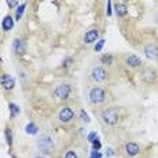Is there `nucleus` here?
Here are the masks:
<instances>
[{"mask_svg":"<svg viewBox=\"0 0 158 158\" xmlns=\"http://www.w3.org/2000/svg\"><path fill=\"white\" fill-rule=\"evenodd\" d=\"M8 107H10V112H11V118H15L20 114V108L16 106L15 103H10Z\"/></svg>","mask_w":158,"mask_h":158,"instance_id":"obj_18","label":"nucleus"},{"mask_svg":"<svg viewBox=\"0 0 158 158\" xmlns=\"http://www.w3.org/2000/svg\"><path fill=\"white\" fill-rule=\"evenodd\" d=\"M126 153H127L128 157H134L139 153V146L134 142H128L127 145H126Z\"/></svg>","mask_w":158,"mask_h":158,"instance_id":"obj_11","label":"nucleus"},{"mask_svg":"<svg viewBox=\"0 0 158 158\" xmlns=\"http://www.w3.org/2000/svg\"><path fill=\"white\" fill-rule=\"evenodd\" d=\"M2 85L4 89L10 91V89H12L15 87V80H14V77H11L10 74H3L2 76Z\"/></svg>","mask_w":158,"mask_h":158,"instance_id":"obj_9","label":"nucleus"},{"mask_svg":"<svg viewBox=\"0 0 158 158\" xmlns=\"http://www.w3.org/2000/svg\"><path fill=\"white\" fill-rule=\"evenodd\" d=\"M24 130H26V132L28 135H35V134H38V132H39L38 126L35 123H33V122H31V123H27V126H26V128H24Z\"/></svg>","mask_w":158,"mask_h":158,"instance_id":"obj_15","label":"nucleus"},{"mask_svg":"<svg viewBox=\"0 0 158 158\" xmlns=\"http://www.w3.org/2000/svg\"><path fill=\"white\" fill-rule=\"evenodd\" d=\"M91 78L95 82H104L108 78V73L106 72V69L102 66H96L93 68L92 72H91Z\"/></svg>","mask_w":158,"mask_h":158,"instance_id":"obj_4","label":"nucleus"},{"mask_svg":"<svg viewBox=\"0 0 158 158\" xmlns=\"http://www.w3.org/2000/svg\"><path fill=\"white\" fill-rule=\"evenodd\" d=\"M80 116H81V120H82V122H85V123H89V122H91V118H89V115L85 112L84 110H81V111H80Z\"/></svg>","mask_w":158,"mask_h":158,"instance_id":"obj_20","label":"nucleus"},{"mask_svg":"<svg viewBox=\"0 0 158 158\" xmlns=\"http://www.w3.org/2000/svg\"><path fill=\"white\" fill-rule=\"evenodd\" d=\"M6 136H7V143H8L10 146H12V131L10 130V128L6 130Z\"/></svg>","mask_w":158,"mask_h":158,"instance_id":"obj_21","label":"nucleus"},{"mask_svg":"<svg viewBox=\"0 0 158 158\" xmlns=\"http://www.w3.org/2000/svg\"><path fill=\"white\" fill-rule=\"evenodd\" d=\"M65 158H78V156L74 152H72V150H69L66 154H65Z\"/></svg>","mask_w":158,"mask_h":158,"instance_id":"obj_25","label":"nucleus"},{"mask_svg":"<svg viewBox=\"0 0 158 158\" xmlns=\"http://www.w3.org/2000/svg\"><path fill=\"white\" fill-rule=\"evenodd\" d=\"M102 120L108 126H115L119 122V111L116 108H108L102 112Z\"/></svg>","mask_w":158,"mask_h":158,"instance_id":"obj_2","label":"nucleus"},{"mask_svg":"<svg viewBox=\"0 0 158 158\" xmlns=\"http://www.w3.org/2000/svg\"><path fill=\"white\" fill-rule=\"evenodd\" d=\"M145 54L146 57H149V58H157L158 57V49L156 48L154 45H147L145 48Z\"/></svg>","mask_w":158,"mask_h":158,"instance_id":"obj_14","label":"nucleus"},{"mask_svg":"<svg viewBox=\"0 0 158 158\" xmlns=\"http://www.w3.org/2000/svg\"><path fill=\"white\" fill-rule=\"evenodd\" d=\"M115 12H116V15L119 18H123L128 14V8L124 3H116L115 4Z\"/></svg>","mask_w":158,"mask_h":158,"instance_id":"obj_12","label":"nucleus"},{"mask_svg":"<svg viewBox=\"0 0 158 158\" xmlns=\"http://www.w3.org/2000/svg\"><path fill=\"white\" fill-rule=\"evenodd\" d=\"M73 118H74V112L72 108H69V107H64L58 114V119L62 122V123H69Z\"/></svg>","mask_w":158,"mask_h":158,"instance_id":"obj_6","label":"nucleus"},{"mask_svg":"<svg viewBox=\"0 0 158 158\" xmlns=\"http://www.w3.org/2000/svg\"><path fill=\"white\" fill-rule=\"evenodd\" d=\"M114 156V150L111 149V147H108V149H107V157H112Z\"/></svg>","mask_w":158,"mask_h":158,"instance_id":"obj_29","label":"nucleus"},{"mask_svg":"<svg viewBox=\"0 0 158 158\" xmlns=\"http://www.w3.org/2000/svg\"><path fill=\"white\" fill-rule=\"evenodd\" d=\"M37 158H45V157H37Z\"/></svg>","mask_w":158,"mask_h":158,"instance_id":"obj_31","label":"nucleus"},{"mask_svg":"<svg viewBox=\"0 0 158 158\" xmlns=\"http://www.w3.org/2000/svg\"><path fill=\"white\" fill-rule=\"evenodd\" d=\"M14 23H15V20L8 15V16H6L4 19L2 20V28L4 31H10V30H12L14 28Z\"/></svg>","mask_w":158,"mask_h":158,"instance_id":"obj_13","label":"nucleus"},{"mask_svg":"<svg viewBox=\"0 0 158 158\" xmlns=\"http://www.w3.org/2000/svg\"><path fill=\"white\" fill-rule=\"evenodd\" d=\"M104 44H106V41H104V39H100V41H98V44L95 45V52H100V50L103 49Z\"/></svg>","mask_w":158,"mask_h":158,"instance_id":"obj_23","label":"nucleus"},{"mask_svg":"<svg viewBox=\"0 0 158 158\" xmlns=\"http://www.w3.org/2000/svg\"><path fill=\"white\" fill-rule=\"evenodd\" d=\"M88 98H89V102L92 104H102V103L106 102L107 93L103 88L93 87V88H91V91L88 93Z\"/></svg>","mask_w":158,"mask_h":158,"instance_id":"obj_1","label":"nucleus"},{"mask_svg":"<svg viewBox=\"0 0 158 158\" xmlns=\"http://www.w3.org/2000/svg\"><path fill=\"white\" fill-rule=\"evenodd\" d=\"M70 92H72V87H70L69 84H61V85H58V87L56 88L54 96H56L57 99L66 100L68 98H69Z\"/></svg>","mask_w":158,"mask_h":158,"instance_id":"obj_5","label":"nucleus"},{"mask_svg":"<svg viewBox=\"0 0 158 158\" xmlns=\"http://www.w3.org/2000/svg\"><path fill=\"white\" fill-rule=\"evenodd\" d=\"M99 38V30L98 28H91L89 31H87L84 35V42L85 44H93L96 42V39Z\"/></svg>","mask_w":158,"mask_h":158,"instance_id":"obj_8","label":"nucleus"},{"mask_svg":"<svg viewBox=\"0 0 158 158\" xmlns=\"http://www.w3.org/2000/svg\"><path fill=\"white\" fill-rule=\"evenodd\" d=\"M12 50H14V53H15V54L23 56V54H26L27 46H26V44H24L22 39H15V41H14V44H12Z\"/></svg>","mask_w":158,"mask_h":158,"instance_id":"obj_7","label":"nucleus"},{"mask_svg":"<svg viewBox=\"0 0 158 158\" xmlns=\"http://www.w3.org/2000/svg\"><path fill=\"white\" fill-rule=\"evenodd\" d=\"M88 142H91V143H93L96 141V139H98V134H96V131H92V132H89L88 134Z\"/></svg>","mask_w":158,"mask_h":158,"instance_id":"obj_22","label":"nucleus"},{"mask_svg":"<svg viewBox=\"0 0 158 158\" xmlns=\"http://www.w3.org/2000/svg\"><path fill=\"white\" fill-rule=\"evenodd\" d=\"M107 15H108V16L112 15V3H111V2L107 3Z\"/></svg>","mask_w":158,"mask_h":158,"instance_id":"obj_27","label":"nucleus"},{"mask_svg":"<svg viewBox=\"0 0 158 158\" xmlns=\"http://www.w3.org/2000/svg\"><path fill=\"white\" fill-rule=\"evenodd\" d=\"M92 145H93V150H99L100 147H102V143H100V139H99V138L96 139V141L93 142Z\"/></svg>","mask_w":158,"mask_h":158,"instance_id":"obj_26","label":"nucleus"},{"mask_svg":"<svg viewBox=\"0 0 158 158\" xmlns=\"http://www.w3.org/2000/svg\"><path fill=\"white\" fill-rule=\"evenodd\" d=\"M7 6H8L10 8H15L16 6H19V2H7Z\"/></svg>","mask_w":158,"mask_h":158,"instance_id":"obj_28","label":"nucleus"},{"mask_svg":"<svg viewBox=\"0 0 158 158\" xmlns=\"http://www.w3.org/2000/svg\"><path fill=\"white\" fill-rule=\"evenodd\" d=\"M102 62L103 64H107V65H111V64L114 62V57L111 54H106L102 57Z\"/></svg>","mask_w":158,"mask_h":158,"instance_id":"obj_19","label":"nucleus"},{"mask_svg":"<svg viewBox=\"0 0 158 158\" xmlns=\"http://www.w3.org/2000/svg\"><path fill=\"white\" fill-rule=\"evenodd\" d=\"M89 158H103V156L99 150H93V152L91 153V156H89Z\"/></svg>","mask_w":158,"mask_h":158,"instance_id":"obj_24","label":"nucleus"},{"mask_svg":"<svg viewBox=\"0 0 158 158\" xmlns=\"http://www.w3.org/2000/svg\"><path fill=\"white\" fill-rule=\"evenodd\" d=\"M142 64V61L139 57H136L135 54H130L126 58V65L127 66H130V68H136V66H139Z\"/></svg>","mask_w":158,"mask_h":158,"instance_id":"obj_10","label":"nucleus"},{"mask_svg":"<svg viewBox=\"0 0 158 158\" xmlns=\"http://www.w3.org/2000/svg\"><path fill=\"white\" fill-rule=\"evenodd\" d=\"M26 3H22L19 7L16 8V14H15V20H20V18L23 16V12H24V10H26Z\"/></svg>","mask_w":158,"mask_h":158,"instance_id":"obj_17","label":"nucleus"},{"mask_svg":"<svg viewBox=\"0 0 158 158\" xmlns=\"http://www.w3.org/2000/svg\"><path fill=\"white\" fill-rule=\"evenodd\" d=\"M142 78H143V81H146V82H153L154 81V78H156V76H154V72L153 70H145L142 73Z\"/></svg>","mask_w":158,"mask_h":158,"instance_id":"obj_16","label":"nucleus"},{"mask_svg":"<svg viewBox=\"0 0 158 158\" xmlns=\"http://www.w3.org/2000/svg\"><path fill=\"white\" fill-rule=\"evenodd\" d=\"M37 146L41 152H45V153H49L54 149V141L53 138L48 134H44L42 136H39L38 141H37Z\"/></svg>","mask_w":158,"mask_h":158,"instance_id":"obj_3","label":"nucleus"},{"mask_svg":"<svg viewBox=\"0 0 158 158\" xmlns=\"http://www.w3.org/2000/svg\"><path fill=\"white\" fill-rule=\"evenodd\" d=\"M70 62H72V60H70V58H68V60L65 61V64H64V65L68 66V65H70Z\"/></svg>","mask_w":158,"mask_h":158,"instance_id":"obj_30","label":"nucleus"}]
</instances>
